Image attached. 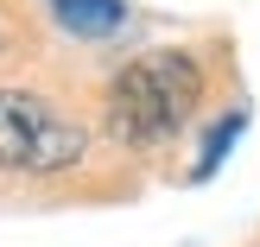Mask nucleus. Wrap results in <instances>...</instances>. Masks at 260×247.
Segmentation results:
<instances>
[{
  "label": "nucleus",
  "instance_id": "obj_1",
  "mask_svg": "<svg viewBox=\"0 0 260 247\" xmlns=\"http://www.w3.org/2000/svg\"><path fill=\"white\" fill-rule=\"evenodd\" d=\"M203 108V63L178 45L140 51L134 63L108 76L102 89V127H108L114 146L127 152H152L172 146L178 133L190 127V114Z\"/></svg>",
  "mask_w": 260,
  "mask_h": 247
},
{
  "label": "nucleus",
  "instance_id": "obj_2",
  "mask_svg": "<svg viewBox=\"0 0 260 247\" xmlns=\"http://www.w3.org/2000/svg\"><path fill=\"white\" fill-rule=\"evenodd\" d=\"M89 127L70 108H57L38 89H0V171L19 178H51L83 165Z\"/></svg>",
  "mask_w": 260,
  "mask_h": 247
},
{
  "label": "nucleus",
  "instance_id": "obj_3",
  "mask_svg": "<svg viewBox=\"0 0 260 247\" xmlns=\"http://www.w3.org/2000/svg\"><path fill=\"white\" fill-rule=\"evenodd\" d=\"M45 7H51V19H57L70 38H114L127 25L121 0H45Z\"/></svg>",
  "mask_w": 260,
  "mask_h": 247
},
{
  "label": "nucleus",
  "instance_id": "obj_4",
  "mask_svg": "<svg viewBox=\"0 0 260 247\" xmlns=\"http://www.w3.org/2000/svg\"><path fill=\"white\" fill-rule=\"evenodd\" d=\"M241 127H248V114H222V121L210 127V133H203V152H197V165H190V184H203V178H216V165L229 159V146H235L241 139Z\"/></svg>",
  "mask_w": 260,
  "mask_h": 247
}]
</instances>
